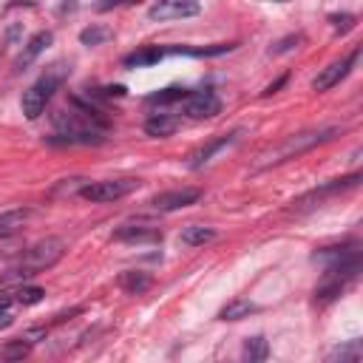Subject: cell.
Masks as SVG:
<instances>
[{
	"label": "cell",
	"instance_id": "obj_9",
	"mask_svg": "<svg viewBox=\"0 0 363 363\" xmlns=\"http://www.w3.org/2000/svg\"><path fill=\"white\" fill-rule=\"evenodd\" d=\"M357 182H360V173H352V176H343V179H332L329 184H320V187L309 190L306 196H301V199L292 201V204H295V210H306V207H312L315 201H320V199H326V196H332V193H343V190L357 187Z\"/></svg>",
	"mask_w": 363,
	"mask_h": 363
},
{
	"label": "cell",
	"instance_id": "obj_18",
	"mask_svg": "<svg viewBox=\"0 0 363 363\" xmlns=\"http://www.w3.org/2000/svg\"><path fill=\"white\" fill-rule=\"evenodd\" d=\"M252 312H258V306H255L252 301L235 298V301H230V303L218 312V318H221V320H241V318H250Z\"/></svg>",
	"mask_w": 363,
	"mask_h": 363
},
{
	"label": "cell",
	"instance_id": "obj_29",
	"mask_svg": "<svg viewBox=\"0 0 363 363\" xmlns=\"http://www.w3.org/2000/svg\"><path fill=\"white\" fill-rule=\"evenodd\" d=\"M23 337L34 346L37 340H45V326H34V329H28V332H23Z\"/></svg>",
	"mask_w": 363,
	"mask_h": 363
},
{
	"label": "cell",
	"instance_id": "obj_16",
	"mask_svg": "<svg viewBox=\"0 0 363 363\" xmlns=\"http://www.w3.org/2000/svg\"><path fill=\"white\" fill-rule=\"evenodd\" d=\"M162 57H164V51H162V48H156V45H145V48H139V51L128 54L122 62H125V68H145V65L159 62Z\"/></svg>",
	"mask_w": 363,
	"mask_h": 363
},
{
	"label": "cell",
	"instance_id": "obj_22",
	"mask_svg": "<svg viewBox=\"0 0 363 363\" xmlns=\"http://www.w3.org/2000/svg\"><path fill=\"white\" fill-rule=\"evenodd\" d=\"M28 352H31V343H28L23 335L0 346V357H3V360H23Z\"/></svg>",
	"mask_w": 363,
	"mask_h": 363
},
{
	"label": "cell",
	"instance_id": "obj_4",
	"mask_svg": "<svg viewBox=\"0 0 363 363\" xmlns=\"http://www.w3.org/2000/svg\"><path fill=\"white\" fill-rule=\"evenodd\" d=\"M139 184H142L139 179H102V182H88L79 196L88 199V201H94V204H108V201L125 199Z\"/></svg>",
	"mask_w": 363,
	"mask_h": 363
},
{
	"label": "cell",
	"instance_id": "obj_2",
	"mask_svg": "<svg viewBox=\"0 0 363 363\" xmlns=\"http://www.w3.org/2000/svg\"><path fill=\"white\" fill-rule=\"evenodd\" d=\"M65 255V241L57 238V235H48V238H40L34 241L17 261V267L11 269V278H31V275H40L45 269H51L60 258Z\"/></svg>",
	"mask_w": 363,
	"mask_h": 363
},
{
	"label": "cell",
	"instance_id": "obj_14",
	"mask_svg": "<svg viewBox=\"0 0 363 363\" xmlns=\"http://www.w3.org/2000/svg\"><path fill=\"white\" fill-rule=\"evenodd\" d=\"M179 128V122L170 116V113H153L145 119V133L147 136H156V139H164V136H173Z\"/></svg>",
	"mask_w": 363,
	"mask_h": 363
},
{
	"label": "cell",
	"instance_id": "obj_7",
	"mask_svg": "<svg viewBox=\"0 0 363 363\" xmlns=\"http://www.w3.org/2000/svg\"><path fill=\"white\" fill-rule=\"evenodd\" d=\"M360 60V48H354L349 57H343V60H335V62H329L326 68H320V74L312 79V88L315 91H329V88H335L340 79H346L349 77V71H352V65Z\"/></svg>",
	"mask_w": 363,
	"mask_h": 363
},
{
	"label": "cell",
	"instance_id": "obj_20",
	"mask_svg": "<svg viewBox=\"0 0 363 363\" xmlns=\"http://www.w3.org/2000/svg\"><path fill=\"white\" fill-rule=\"evenodd\" d=\"M91 179H82V176H74V179H60L51 190H48V196L51 199H65V196H74V193H82V187L88 184Z\"/></svg>",
	"mask_w": 363,
	"mask_h": 363
},
{
	"label": "cell",
	"instance_id": "obj_17",
	"mask_svg": "<svg viewBox=\"0 0 363 363\" xmlns=\"http://www.w3.org/2000/svg\"><path fill=\"white\" fill-rule=\"evenodd\" d=\"M213 238H216V230H213V227L187 224V227L182 230V244H187V247H204V244H210Z\"/></svg>",
	"mask_w": 363,
	"mask_h": 363
},
{
	"label": "cell",
	"instance_id": "obj_1",
	"mask_svg": "<svg viewBox=\"0 0 363 363\" xmlns=\"http://www.w3.org/2000/svg\"><path fill=\"white\" fill-rule=\"evenodd\" d=\"M340 130L337 128H312V130H301V133H289L284 136L281 142L269 145L267 150L258 153V162H255V170H264V167H272V164H281L286 159H295L306 150H312L315 145H323L329 139H335Z\"/></svg>",
	"mask_w": 363,
	"mask_h": 363
},
{
	"label": "cell",
	"instance_id": "obj_21",
	"mask_svg": "<svg viewBox=\"0 0 363 363\" xmlns=\"http://www.w3.org/2000/svg\"><path fill=\"white\" fill-rule=\"evenodd\" d=\"M241 354H244V360H250V363H258V360H264V357L269 354V343L264 340V335L247 337V340H244V349H241Z\"/></svg>",
	"mask_w": 363,
	"mask_h": 363
},
{
	"label": "cell",
	"instance_id": "obj_30",
	"mask_svg": "<svg viewBox=\"0 0 363 363\" xmlns=\"http://www.w3.org/2000/svg\"><path fill=\"white\" fill-rule=\"evenodd\" d=\"M14 323V318H11V312H6V309H0V329H9Z\"/></svg>",
	"mask_w": 363,
	"mask_h": 363
},
{
	"label": "cell",
	"instance_id": "obj_12",
	"mask_svg": "<svg viewBox=\"0 0 363 363\" xmlns=\"http://www.w3.org/2000/svg\"><path fill=\"white\" fill-rule=\"evenodd\" d=\"M51 43H54V34H51V31H37V34L23 45V51H20L17 62H14V68H17V71L28 68V65H31V62H34V60H37V57L51 45Z\"/></svg>",
	"mask_w": 363,
	"mask_h": 363
},
{
	"label": "cell",
	"instance_id": "obj_19",
	"mask_svg": "<svg viewBox=\"0 0 363 363\" xmlns=\"http://www.w3.org/2000/svg\"><path fill=\"white\" fill-rule=\"evenodd\" d=\"M360 354H363V343L360 340H346V343H340V346H335L329 354H326V360H340V363H354V360H360Z\"/></svg>",
	"mask_w": 363,
	"mask_h": 363
},
{
	"label": "cell",
	"instance_id": "obj_23",
	"mask_svg": "<svg viewBox=\"0 0 363 363\" xmlns=\"http://www.w3.org/2000/svg\"><path fill=\"white\" fill-rule=\"evenodd\" d=\"M111 37H113V31L108 26H88V28L79 31V43L82 45H102Z\"/></svg>",
	"mask_w": 363,
	"mask_h": 363
},
{
	"label": "cell",
	"instance_id": "obj_27",
	"mask_svg": "<svg viewBox=\"0 0 363 363\" xmlns=\"http://www.w3.org/2000/svg\"><path fill=\"white\" fill-rule=\"evenodd\" d=\"M303 37L301 34H292V37H284V40H278L272 48H269V54H284V51H292V48H298V43H301Z\"/></svg>",
	"mask_w": 363,
	"mask_h": 363
},
{
	"label": "cell",
	"instance_id": "obj_3",
	"mask_svg": "<svg viewBox=\"0 0 363 363\" xmlns=\"http://www.w3.org/2000/svg\"><path fill=\"white\" fill-rule=\"evenodd\" d=\"M62 79H65V68L62 65H51L34 85H28L26 91H23V96H20V111H23V116L26 119H40V113L45 111V105L51 102V96L57 94V88L62 85Z\"/></svg>",
	"mask_w": 363,
	"mask_h": 363
},
{
	"label": "cell",
	"instance_id": "obj_13",
	"mask_svg": "<svg viewBox=\"0 0 363 363\" xmlns=\"http://www.w3.org/2000/svg\"><path fill=\"white\" fill-rule=\"evenodd\" d=\"M28 218H31V210H28V207H14V210L0 213V238L17 235V233L26 227Z\"/></svg>",
	"mask_w": 363,
	"mask_h": 363
},
{
	"label": "cell",
	"instance_id": "obj_25",
	"mask_svg": "<svg viewBox=\"0 0 363 363\" xmlns=\"http://www.w3.org/2000/svg\"><path fill=\"white\" fill-rule=\"evenodd\" d=\"M14 295H17V303L34 306V303H40V301L45 298V289H43V286H20Z\"/></svg>",
	"mask_w": 363,
	"mask_h": 363
},
{
	"label": "cell",
	"instance_id": "obj_5",
	"mask_svg": "<svg viewBox=\"0 0 363 363\" xmlns=\"http://www.w3.org/2000/svg\"><path fill=\"white\" fill-rule=\"evenodd\" d=\"M179 105H182V111L190 119H210V116H216L221 111V99L210 88H204V91H187V96Z\"/></svg>",
	"mask_w": 363,
	"mask_h": 363
},
{
	"label": "cell",
	"instance_id": "obj_10",
	"mask_svg": "<svg viewBox=\"0 0 363 363\" xmlns=\"http://www.w3.org/2000/svg\"><path fill=\"white\" fill-rule=\"evenodd\" d=\"M238 139V130H233V133H221V136H213V139H207L204 145H199L190 156H187V167L190 170H199V167H204L221 147H230L233 142Z\"/></svg>",
	"mask_w": 363,
	"mask_h": 363
},
{
	"label": "cell",
	"instance_id": "obj_26",
	"mask_svg": "<svg viewBox=\"0 0 363 363\" xmlns=\"http://www.w3.org/2000/svg\"><path fill=\"white\" fill-rule=\"evenodd\" d=\"M329 20H332L335 31H340V34H346V31L354 28V14H332Z\"/></svg>",
	"mask_w": 363,
	"mask_h": 363
},
{
	"label": "cell",
	"instance_id": "obj_8",
	"mask_svg": "<svg viewBox=\"0 0 363 363\" xmlns=\"http://www.w3.org/2000/svg\"><path fill=\"white\" fill-rule=\"evenodd\" d=\"M201 199V190L199 187H176V190H164V193H156L150 199V207L159 210V213H173V210H182V207H190Z\"/></svg>",
	"mask_w": 363,
	"mask_h": 363
},
{
	"label": "cell",
	"instance_id": "obj_24",
	"mask_svg": "<svg viewBox=\"0 0 363 363\" xmlns=\"http://www.w3.org/2000/svg\"><path fill=\"white\" fill-rule=\"evenodd\" d=\"M187 96V88H164V91H156L147 96V102L153 105H170V102H182Z\"/></svg>",
	"mask_w": 363,
	"mask_h": 363
},
{
	"label": "cell",
	"instance_id": "obj_15",
	"mask_svg": "<svg viewBox=\"0 0 363 363\" xmlns=\"http://www.w3.org/2000/svg\"><path fill=\"white\" fill-rule=\"evenodd\" d=\"M150 284H153V278L147 272H142V269H128V272L119 275V286L128 295H142L145 289H150Z\"/></svg>",
	"mask_w": 363,
	"mask_h": 363
},
{
	"label": "cell",
	"instance_id": "obj_31",
	"mask_svg": "<svg viewBox=\"0 0 363 363\" xmlns=\"http://www.w3.org/2000/svg\"><path fill=\"white\" fill-rule=\"evenodd\" d=\"M284 82H286V77H281V79H275L272 85H267V91H264V96H269V94H275V91H278V88H281Z\"/></svg>",
	"mask_w": 363,
	"mask_h": 363
},
{
	"label": "cell",
	"instance_id": "obj_6",
	"mask_svg": "<svg viewBox=\"0 0 363 363\" xmlns=\"http://www.w3.org/2000/svg\"><path fill=\"white\" fill-rule=\"evenodd\" d=\"M201 11V3L199 0H156L150 9H147V17L150 20H184V17H196Z\"/></svg>",
	"mask_w": 363,
	"mask_h": 363
},
{
	"label": "cell",
	"instance_id": "obj_11",
	"mask_svg": "<svg viewBox=\"0 0 363 363\" xmlns=\"http://www.w3.org/2000/svg\"><path fill=\"white\" fill-rule=\"evenodd\" d=\"M116 241H128V244H145V241H162V230L150 227V224H122L113 230Z\"/></svg>",
	"mask_w": 363,
	"mask_h": 363
},
{
	"label": "cell",
	"instance_id": "obj_28",
	"mask_svg": "<svg viewBox=\"0 0 363 363\" xmlns=\"http://www.w3.org/2000/svg\"><path fill=\"white\" fill-rule=\"evenodd\" d=\"M136 0H99L96 3V11H111V9H119V6H133Z\"/></svg>",
	"mask_w": 363,
	"mask_h": 363
}]
</instances>
